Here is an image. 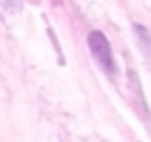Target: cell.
Instances as JSON below:
<instances>
[{
	"mask_svg": "<svg viewBox=\"0 0 151 142\" xmlns=\"http://www.w3.org/2000/svg\"><path fill=\"white\" fill-rule=\"evenodd\" d=\"M88 47H90V53L92 57L96 59V63L100 65V69L114 77L116 75V63H114V55H112V47L106 39V35L100 33V31H92L88 35Z\"/></svg>",
	"mask_w": 151,
	"mask_h": 142,
	"instance_id": "cell-1",
	"label": "cell"
},
{
	"mask_svg": "<svg viewBox=\"0 0 151 142\" xmlns=\"http://www.w3.org/2000/svg\"><path fill=\"white\" fill-rule=\"evenodd\" d=\"M10 2H12V0H0V6H2V8H6Z\"/></svg>",
	"mask_w": 151,
	"mask_h": 142,
	"instance_id": "cell-2",
	"label": "cell"
}]
</instances>
